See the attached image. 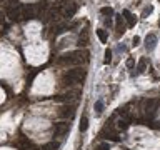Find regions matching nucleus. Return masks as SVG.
Segmentation results:
<instances>
[{
  "mask_svg": "<svg viewBox=\"0 0 160 150\" xmlns=\"http://www.w3.org/2000/svg\"><path fill=\"white\" fill-rule=\"evenodd\" d=\"M85 70L82 68H75V70H68L63 75V83L65 85H73V83H82L85 80Z\"/></svg>",
  "mask_w": 160,
  "mask_h": 150,
  "instance_id": "obj_1",
  "label": "nucleus"
},
{
  "mask_svg": "<svg viewBox=\"0 0 160 150\" xmlns=\"http://www.w3.org/2000/svg\"><path fill=\"white\" fill-rule=\"evenodd\" d=\"M8 19L12 22H20L27 19L25 17V7L23 5H15V7H10L8 8Z\"/></svg>",
  "mask_w": 160,
  "mask_h": 150,
  "instance_id": "obj_2",
  "label": "nucleus"
},
{
  "mask_svg": "<svg viewBox=\"0 0 160 150\" xmlns=\"http://www.w3.org/2000/svg\"><path fill=\"white\" fill-rule=\"evenodd\" d=\"M77 8H79V5L73 0H65L63 3H60V14L63 17H72L77 12Z\"/></svg>",
  "mask_w": 160,
  "mask_h": 150,
  "instance_id": "obj_3",
  "label": "nucleus"
},
{
  "mask_svg": "<svg viewBox=\"0 0 160 150\" xmlns=\"http://www.w3.org/2000/svg\"><path fill=\"white\" fill-rule=\"evenodd\" d=\"M68 129H70V123H67V122L55 123V125H53V135H55V137H62L63 133L68 132Z\"/></svg>",
  "mask_w": 160,
  "mask_h": 150,
  "instance_id": "obj_4",
  "label": "nucleus"
},
{
  "mask_svg": "<svg viewBox=\"0 0 160 150\" xmlns=\"http://www.w3.org/2000/svg\"><path fill=\"white\" fill-rule=\"evenodd\" d=\"M159 105H160L159 98H148V100H145V112L147 114H150V115H153V112L157 110Z\"/></svg>",
  "mask_w": 160,
  "mask_h": 150,
  "instance_id": "obj_5",
  "label": "nucleus"
},
{
  "mask_svg": "<svg viewBox=\"0 0 160 150\" xmlns=\"http://www.w3.org/2000/svg\"><path fill=\"white\" fill-rule=\"evenodd\" d=\"M39 12H40V5H39V3H33V5L25 7V17H27V19L39 17Z\"/></svg>",
  "mask_w": 160,
  "mask_h": 150,
  "instance_id": "obj_6",
  "label": "nucleus"
},
{
  "mask_svg": "<svg viewBox=\"0 0 160 150\" xmlns=\"http://www.w3.org/2000/svg\"><path fill=\"white\" fill-rule=\"evenodd\" d=\"M155 45H157V35H155V34H148L145 37V47H147V50H153Z\"/></svg>",
  "mask_w": 160,
  "mask_h": 150,
  "instance_id": "obj_7",
  "label": "nucleus"
},
{
  "mask_svg": "<svg viewBox=\"0 0 160 150\" xmlns=\"http://www.w3.org/2000/svg\"><path fill=\"white\" fill-rule=\"evenodd\" d=\"M60 117H63V118H72L73 114H75V109L73 107H70V105H63L62 109H60Z\"/></svg>",
  "mask_w": 160,
  "mask_h": 150,
  "instance_id": "obj_8",
  "label": "nucleus"
},
{
  "mask_svg": "<svg viewBox=\"0 0 160 150\" xmlns=\"http://www.w3.org/2000/svg\"><path fill=\"white\" fill-rule=\"evenodd\" d=\"M128 125H130V117L123 115L122 118H119V122H117V129H119V130H127V129H128Z\"/></svg>",
  "mask_w": 160,
  "mask_h": 150,
  "instance_id": "obj_9",
  "label": "nucleus"
},
{
  "mask_svg": "<svg viewBox=\"0 0 160 150\" xmlns=\"http://www.w3.org/2000/svg\"><path fill=\"white\" fill-rule=\"evenodd\" d=\"M123 17L127 19V23H128V27H135V15L133 14H130L128 10H123Z\"/></svg>",
  "mask_w": 160,
  "mask_h": 150,
  "instance_id": "obj_10",
  "label": "nucleus"
},
{
  "mask_svg": "<svg viewBox=\"0 0 160 150\" xmlns=\"http://www.w3.org/2000/svg\"><path fill=\"white\" fill-rule=\"evenodd\" d=\"M87 43H88V32L83 30V32L80 34V37H79V47H85Z\"/></svg>",
  "mask_w": 160,
  "mask_h": 150,
  "instance_id": "obj_11",
  "label": "nucleus"
},
{
  "mask_svg": "<svg viewBox=\"0 0 160 150\" xmlns=\"http://www.w3.org/2000/svg\"><path fill=\"white\" fill-rule=\"evenodd\" d=\"M115 22H117V35H122L123 32H125V25H123V20H122V15L117 17Z\"/></svg>",
  "mask_w": 160,
  "mask_h": 150,
  "instance_id": "obj_12",
  "label": "nucleus"
},
{
  "mask_svg": "<svg viewBox=\"0 0 160 150\" xmlns=\"http://www.w3.org/2000/svg\"><path fill=\"white\" fill-rule=\"evenodd\" d=\"M147 68V58L145 57H142L139 60V65H137V74H143Z\"/></svg>",
  "mask_w": 160,
  "mask_h": 150,
  "instance_id": "obj_13",
  "label": "nucleus"
},
{
  "mask_svg": "<svg viewBox=\"0 0 160 150\" xmlns=\"http://www.w3.org/2000/svg\"><path fill=\"white\" fill-rule=\"evenodd\" d=\"M97 35H99V39H100L102 43H105L107 39H108V34H107V30H103V28H99V30H97Z\"/></svg>",
  "mask_w": 160,
  "mask_h": 150,
  "instance_id": "obj_14",
  "label": "nucleus"
},
{
  "mask_svg": "<svg viewBox=\"0 0 160 150\" xmlns=\"http://www.w3.org/2000/svg\"><path fill=\"white\" fill-rule=\"evenodd\" d=\"M87 127H88V118H87L85 115L80 118V125H79V129H80V132H85L87 130Z\"/></svg>",
  "mask_w": 160,
  "mask_h": 150,
  "instance_id": "obj_15",
  "label": "nucleus"
},
{
  "mask_svg": "<svg viewBox=\"0 0 160 150\" xmlns=\"http://www.w3.org/2000/svg\"><path fill=\"white\" fill-rule=\"evenodd\" d=\"M100 14L110 19V17L113 15V8H112V7H102V8H100Z\"/></svg>",
  "mask_w": 160,
  "mask_h": 150,
  "instance_id": "obj_16",
  "label": "nucleus"
},
{
  "mask_svg": "<svg viewBox=\"0 0 160 150\" xmlns=\"http://www.w3.org/2000/svg\"><path fill=\"white\" fill-rule=\"evenodd\" d=\"M110 62H112V50H110V48H107V50H105V58H103V63H105V65H108Z\"/></svg>",
  "mask_w": 160,
  "mask_h": 150,
  "instance_id": "obj_17",
  "label": "nucleus"
},
{
  "mask_svg": "<svg viewBox=\"0 0 160 150\" xmlns=\"http://www.w3.org/2000/svg\"><path fill=\"white\" fill-rule=\"evenodd\" d=\"M102 110H103V102H102V100H97V102H95V112H97V114H102Z\"/></svg>",
  "mask_w": 160,
  "mask_h": 150,
  "instance_id": "obj_18",
  "label": "nucleus"
},
{
  "mask_svg": "<svg viewBox=\"0 0 160 150\" xmlns=\"http://www.w3.org/2000/svg\"><path fill=\"white\" fill-rule=\"evenodd\" d=\"M65 28H67L65 23H59V25H57V30H55V34H62V32H65Z\"/></svg>",
  "mask_w": 160,
  "mask_h": 150,
  "instance_id": "obj_19",
  "label": "nucleus"
},
{
  "mask_svg": "<svg viewBox=\"0 0 160 150\" xmlns=\"http://www.w3.org/2000/svg\"><path fill=\"white\" fill-rule=\"evenodd\" d=\"M57 149H59V145H57V143H48V145H45L42 150H57Z\"/></svg>",
  "mask_w": 160,
  "mask_h": 150,
  "instance_id": "obj_20",
  "label": "nucleus"
},
{
  "mask_svg": "<svg viewBox=\"0 0 160 150\" xmlns=\"http://www.w3.org/2000/svg\"><path fill=\"white\" fill-rule=\"evenodd\" d=\"M152 10H153V7H152V5H148V7H147L145 10L142 12V17H147V15H150V14H152Z\"/></svg>",
  "mask_w": 160,
  "mask_h": 150,
  "instance_id": "obj_21",
  "label": "nucleus"
},
{
  "mask_svg": "<svg viewBox=\"0 0 160 150\" xmlns=\"http://www.w3.org/2000/svg\"><path fill=\"white\" fill-rule=\"evenodd\" d=\"M97 150H110V147H108V143H99V145H97Z\"/></svg>",
  "mask_w": 160,
  "mask_h": 150,
  "instance_id": "obj_22",
  "label": "nucleus"
},
{
  "mask_svg": "<svg viewBox=\"0 0 160 150\" xmlns=\"http://www.w3.org/2000/svg\"><path fill=\"white\" fill-rule=\"evenodd\" d=\"M139 43H140V37H139V35H135V37L132 39V45H133V47H137Z\"/></svg>",
  "mask_w": 160,
  "mask_h": 150,
  "instance_id": "obj_23",
  "label": "nucleus"
},
{
  "mask_svg": "<svg viewBox=\"0 0 160 150\" xmlns=\"http://www.w3.org/2000/svg\"><path fill=\"white\" fill-rule=\"evenodd\" d=\"M125 65H127V67H128V68H132L133 65H135V60H133V58H127Z\"/></svg>",
  "mask_w": 160,
  "mask_h": 150,
  "instance_id": "obj_24",
  "label": "nucleus"
},
{
  "mask_svg": "<svg viewBox=\"0 0 160 150\" xmlns=\"http://www.w3.org/2000/svg\"><path fill=\"white\" fill-rule=\"evenodd\" d=\"M107 138H110L112 142H119V135H117V133H110V135L107 137Z\"/></svg>",
  "mask_w": 160,
  "mask_h": 150,
  "instance_id": "obj_25",
  "label": "nucleus"
},
{
  "mask_svg": "<svg viewBox=\"0 0 160 150\" xmlns=\"http://www.w3.org/2000/svg\"><path fill=\"white\" fill-rule=\"evenodd\" d=\"M3 19H5V17H3V12H2V10H0V23H2V22H3Z\"/></svg>",
  "mask_w": 160,
  "mask_h": 150,
  "instance_id": "obj_26",
  "label": "nucleus"
},
{
  "mask_svg": "<svg viewBox=\"0 0 160 150\" xmlns=\"http://www.w3.org/2000/svg\"><path fill=\"white\" fill-rule=\"evenodd\" d=\"M159 25H160V22H159Z\"/></svg>",
  "mask_w": 160,
  "mask_h": 150,
  "instance_id": "obj_27",
  "label": "nucleus"
}]
</instances>
